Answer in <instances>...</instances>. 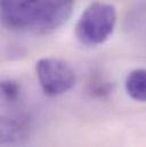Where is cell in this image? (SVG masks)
<instances>
[{
  "label": "cell",
  "mask_w": 146,
  "mask_h": 147,
  "mask_svg": "<svg viewBox=\"0 0 146 147\" xmlns=\"http://www.w3.org/2000/svg\"><path fill=\"white\" fill-rule=\"evenodd\" d=\"M75 0H1L2 24L18 32L46 36L71 16Z\"/></svg>",
  "instance_id": "obj_1"
},
{
  "label": "cell",
  "mask_w": 146,
  "mask_h": 147,
  "mask_svg": "<svg viewBox=\"0 0 146 147\" xmlns=\"http://www.w3.org/2000/svg\"><path fill=\"white\" fill-rule=\"evenodd\" d=\"M116 9L113 5L94 1L80 15L75 25L76 40L88 47H95L107 41L116 24Z\"/></svg>",
  "instance_id": "obj_2"
},
{
  "label": "cell",
  "mask_w": 146,
  "mask_h": 147,
  "mask_svg": "<svg viewBox=\"0 0 146 147\" xmlns=\"http://www.w3.org/2000/svg\"><path fill=\"white\" fill-rule=\"evenodd\" d=\"M28 129V122L23 117H13L10 120H2L1 135L2 138H8L9 140L17 139L23 136Z\"/></svg>",
  "instance_id": "obj_5"
},
{
  "label": "cell",
  "mask_w": 146,
  "mask_h": 147,
  "mask_svg": "<svg viewBox=\"0 0 146 147\" xmlns=\"http://www.w3.org/2000/svg\"><path fill=\"white\" fill-rule=\"evenodd\" d=\"M87 90L90 96L96 98H105L112 92V84L101 75H94L88 82Z\"/></svg>",
  "instance_id": "obj_6"
},
{
  "label": "cell",
  "mask_w": 146,
  "mask_h": 147,
  "mask_svg": "<svg viewBox=\"0 0 146 147\" xmlns=\"http://www.w3.org/2000/svg\"><path fill=\"white\" fill-rule=\"evenodd\" d=\"M1 94L8 103H16L21 97V86L13 80L1 81Z\"/></svg>",
  "instance_id": "obj_7"
},
{
  "label": "cell",
  "mask_w": 146,
  "mask_h": 147,
  "mask_svg": "<svg viewBox=\"0 0 146 147\" xmlns=\"http://www.w3.org/2000/svg\"><path fill=\"white\" fill-rule=\"evenodd\" d=\"M124 87L132 99L146 103V69L132 70L126 78Z\"/></svg>",
  "instance_id": "obj_4"
},
{
  "label": "cell",
  "mask_w": 146,
  "mask_h": 147,
  "mask_svg": "<svg viewBox=\"0 0 146 147\" xmlns=\"http://www.w3.org/2000/svg\"><path fill=\"white\" fill-rule=\"evenodd\" d=\"M36 73L42 91L50 97L63 95L75 84L73 69L63 59L45 57L36 62Z\"/></svg>",
  "instance_id": "obj_3"
}]
</instances>
